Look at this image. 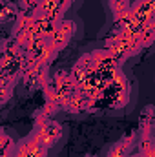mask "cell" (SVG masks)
<instances>
[{
  "label": "cell",
  "instance_id": "277c9868",
  "mask_svg": "<svg viewBox=\"0 0 155 157\" xmlns=\"http://www.w3.org/2000/svg\"><path fill=\"white\" fill-rule=\"evenodd\" d=\"M51 84L57 88V91L64 97V99H68L70 101V97L78 91L77 86H75V82H73V78H71V73H68V71H57L55 75H53V80H51Z\"/></svg>",
  "mask_w": 155,
  "mask_h": 157
},
{
  "label": "cell",
  "instance_id": "9a60e30c",
  "mask_svg": "<svg viewBox=\"0 0 155 157\" xmlns=\"http://www.w3.org/2000/svg\"><path fill=\"white\" fill-rule=\"evenodd\" d=\"M139 42H141L142 48H150L155 42V33L150 28H144V29L141 31V35H139Z\"/></svg>",
  "mask_w": 155,
  "mask_h": 157
},
{
  "label": "cell",
  "instance_id": "5b68a950",
  "mask_svg": "<svg viewBox=\"0 0 155 157\" xmlns=\"http://www.w3.org/2000/svg\"><path fill=\"white\" fill-rule=\"evenodd\" d=\"M13 157H46V148H42L33 137H29L17 144Z\"/></svg>",
  "mask_w": 155,
  "mask_h": 157
},
{
  "label": "cell",
  "instance_id": "484cf974",
  "mask_svg": "<svg viewBox=\"0 0 155 157\" xmlns=\"http://www.w3.org/2000/svg\"><path fill=\"white\" fill-rule=\"evenodd\" d=\"M144 2H150V4H152V2H153V0H144Z\"/></svg>",
  "mask_w": 155,
  "mask_h": 157
},
{
  "label": "cell",
  "instance_id": "3957f363",
  "mask_svg": "<svg viewBox=\"0 0 155 157\" xmlns=\"http://www.w3.org/2000/svg\"><path fill=\"white\" fill-rule=\"evenodd\" d=\"M131 15H133L135 24H139L142 28H148V24L155 18V9L150 2L137 0L135 4H131Z\"/></svg>",
  "mask_w": 155,
  "mask_h": 157
},
{
  "label": "cell",
  "instance_id": "ba28073f",
  "mask_svg": "<svg viewBox=\"0 0 155 157\" xmlns=\"http://www.w3.org/2000/svg\"><path fill=\"white\" fill-rule=\"evenodd\" d=\"M57 53H59V49L49 42V40H46V44L40 48L39 51L33 55L37 60H39L40 64H44V66H49L53 60H55V57H57Z\"/></svg>",
  "mask_w": 155,
  "mask_h": 157
},
{
  "label": "cell",
  "instance_id": "5bb4252c",
  "mask_svg": "<svg viewBox=\"0 0 155 157\" xmlns=\"http://www.w3.org/2000/svg\"><path fill=\"white\" fill-rule=\"evenodd\" d=\"M128 101H130V91H113L112 108H122L128 104Z\"/></svg>",
  "mask_w": 155,
  "mask_h": 157
},
{
  "label": "cell",
  "instance_id": "7c38bea8",
  "mask_svg": "<svg viewBox=\"0 0 155 157\" xmlns=\"http://www.w3.org/2000/svg\"><path fill=\"white\" fill-rule=\"evenodd\" d=\"M4 6H2V20L4 22H9V20H17V17H18V13H20V7H17L13 2H9V0H4L2 2Z\"/></svg>",
  "mask_w": 155,
  "mask_h": 157
},
{
  "label": "cell",
  "instance_id": "9c48e42d",
  "mask_svg": "<svg viewBox=\"0 0 155 157\" xmlns=\"http://www.w3.org/2000/svg\"><path fill=\"white\" fill-rule=\"evenodd\" d=\"M133 144V133L126 135L120 143H117L112 146V150L108 152V157H130V150Z\"/></svg>",
  "mask_w": 155,
  "mask_h": 157
},
{
  "label": "cell",
  "instance_id": "2e32d148",
  "mask_svg": "<svg viewBox=\"0 0 155 157\" xmlns=\"http://www.w3.org/2000/svg\"><path fill=\"white\" fill-rule=\"evenodd\" d=\"M39 4H40V0H18V7H20V11L33 13V15H37V11H39Z\"/></svg>",
  "mask_w": 155,
  "mask_h": 157
},
{
  "label": "cell",
  "instance_id": "d6986e66",
  "mask_svg": "<svg viewBox=\"0 0 155 157\" xmlns=\"http://www.w3.org/2000/svg\"><path fill=\"white\" fill-rule=\"evenodd\" d=\"M33 121H35V128H40V126H44V124H47L49 121H51V117L44 112V110H39L37 113H35V117H33Z\"/></svg>",
  "mask_w": 155,
  "mask_h": 157
},
{
  "label": "cell",
  "instance_id": "ffe728a7",
  "mask_svg": "<svg viewBox=\"0 0 155 157\" xmlns=\"http://www.w3.org/2000/svg\"><path fill=\"white\" fill-rule=\"evenodd\" d=\"M59 28L64 29V31H66L68 35H71V37H73L75 31H77V26H75L73 20H60V22H59Z\"/></svg>",
  "mask_w": 155,
  "mask_h": 157
},
{
  "label": "cell",
  "instance_id": "30bf717a",
  "mask_svg": "<svg viewBox=\"0 0 155 157\" xmlns=\"http://www.w3.org/2000/svg\"><path fill=\"white\" fill-rule=\"evenodd\" d=\"M108 88H112L113 91H130V82H128L126 75L120 71V68H117L115 71L110 73V86Z\"/></svg>",
  "mask_w": 155,
  "mask_h": 157
},
{
  "label": "cell",
  "instance_id": "e0dca14e",
  "mask_svg": "<svg viewBox=\"0 0 155 157\" xmlns=\"http://www.w3.org/2000/svg\"><path fill=\"white\" fill-rule=\"evenodd\" d=\"M110 6H112L113 15H119V13H122V11H128V9L131 7L130 0H110Z\"/></svg>",
  "mask_w": 155,
  "mask_h": 157
},
{
  "label": "cell",
  "instance_id": "7402d4cb",
  "mask_svg": "<svg viewBox=\"0 0 155 157\" xmlns=\"http://www.w3.org/2000/svg\"><path fill=\"white\" fill-rule=\"evenodd\" d=\"M148 28H150V29H152V31L155 33V18L152 20V22H150V24H148Z\"/></svg>",
  "mask_w": 155,
  "mask_h": 157
},
{
  "label": "cell",
  "instance_id": "8992f818",
  "mask_svg": "<svg viewBox=\"0 0 155 157\" xmlns=\"http://www.w3.org/2000/svg\"><path fill=\"white\" fill-rule=\"evenodd\" d=\"M37 13H40L42 17H46V18H49L53 22H60V20H64L66 11L62 9L59 0H40Z\"/></svg>",
  "mask_w": 155,
  "mask_h": 157
},
{
  "label": "cell",
  "instance_id": "603a6c76",
  "mask_svg": "<svg viewBox=\"0 0 155 157\" xmlns=\"http://www.w3.org/2000/svg\"><path fill=\"white\" fill-rule=\"evenodd\" d=\"M146 155H148V157H155V146L150 150V152H148V154H146Z\"/></svg>",
  "mask_w": 155,
  "mask_h": 157
},
{
  "label": "cell",
  "instance_id": "4fadbf2b",
  "mask_svg": "<svg viewBox=\"0 0 155 157\" xmlns=\"http://www.w3.org/2000/svg\"><path fill=\"white\" fill-rule=\"evenodd\" d=\"M0 143H2V146H0V155H11L13 152H15V148H17V144H15V141H13V137H9L4 130H2V137H0Z\"/></svg>",
  "mask_w": 155,
  "mask_h": 157
},
{
  "label": "cell",
  "instance_id": "d4e9b609",
  "mask_svg": "<svg viewBox=\"0 0 155 157\" xmlns=\"http://www.w3.org/2000/svg\"><path fill=\"white\" fill-rule=\"evenodd\" d=\"M152 6H153V9H155V0H153V2H152Z\"/></svg>",
  "mask_w": 155,
  "mask_h": 157
},
{
  "label": "cell",
  "instance_id": "6da1fadb",
  "mask_svg": "<svg viewBox=\"0 0 155 157\" xmlns=\"http://www.w3.org/2000/svg\"><path fill=\"white\" fill-rule=\"evenodd\" d=\"M60 135H62V126L57 122V121H49L47 124H44V126H40V128H35V132H33V139L39 143L42 148H51L59 139H60Z\"/></svg>",
  "mask_w": 155,
  "mask_h": 157
},
{
  "label": "cell",
  "instance_id": "ac0fdd59",
  "mask_svg": "<svg viewBox=\"0 0 155 157\" xmlns=\"http://www.w3.org/2000/svg\"><path fill=\"white\" fill-rule=\"evenodd\" d=\"M153 146H155V141L152 135H142L141 137V143H139V152L141 154H148Z\"/></svg>",
  "mask_w": 155,
  "mask_h": 157
},
{
  "label": "cell",
  "instance_id": "4316f807",
  "mask_svg": "<svg viewBox=\"0 0 155 157\" xmlns=\"http://www.w3.org/2000/svg\"><path fill=\"white\" fill-rule=\"evenodd\" d=\"M88 157H93V155H88Z\"/></svg>",
  "mask_w": 155,
  "mask_h": 157
},
{
  "label": "cell",
  "instance_id": "7a4b0ae2",
  "mask_svg": "<svg viewBox=\"0 0 155 157\" xmlns=\"http://www.w3.org/2000/svg\"><path fill=\"white\" fill-rule=\"evenodd\" d=\"M93 55V62H95V71L102 73V75H110L112 71H115L119 68V62L112 57V53L108 49H97L91 53Z\"/></svg>",
  "mask_w": 155,
  "mask_h": 157
},
{
  "label": "cell",
  "instance_id": "8fae6325",
  "mask_svg": "<svg viewBox=\"0 0 155 157\" xmlns=\"http://www.w3.org/2000/svg\"><path fill=\"white\" fill-rule=\"evenodd\" d=\"M47 40H49V42H51V44H53V46H55V48L60 51V49H64V48L68 46V42L71 40V35H68L64 29H60V28L57 26L55 33H53V35H51V37H49Z\"/></svg>",
  "mask_w": 155,
  "mask_h": 157
},
{
  "label": "cell",
  "instance_id": "cb8c5ba5",
  "mask_svg": "<svg viewBox=\"0 0 155 157\" xmlns=\"http://www.w3.org/2000/svg\"><path fill=\"white\" fill-rule=\"evenodd\" d=\"M130 157H148V155H146V154H141V152H139V154H135V155H130Z\"/></svg>",
  "mask_w": 155,
  "mask_h": 157
},
{
  "label": "cell",
  "instance_id": "52a82bcc",
  "mask_svg": "<svg viewBox=\"0 0 155 157\" xmlns=\"http://www.w3.org/2000/svg\"><path fill=\"white\" fill-rule=\"evenodd\" d=\"M95 104H97V102L91 101L86 93L75 91V93L70 97V101H68V104H66V110H68V112H73V113H78V112H86V110L93 108Z\"/></svg>",
  "mask_w": 155,
  "mask_h": 157
},
{
  "label": "cell",
  "instance_id": "44dd1931",
  "mask_svg": "<svg viewBox=\"0 0 155 157\" xmlns=\"http://www.w3.org/2000/svg\"><path fill=\"white\" fill-rule=\"evenodd\" d=\"M59 2H60L62 9H64V11H68V9H70V6H73V2H75V0H59Z\"/></svg>",
  "mask_w": 155,
  "mask_h": 157
}]
</instances>
